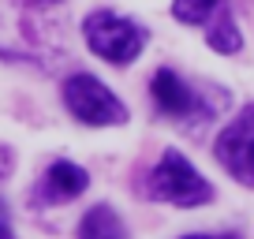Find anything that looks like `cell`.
I'll return each mask as SVG.
<instances>
[{
	"mask_svg": "<svg viewBox=\"0 0 254 239\" xmlns=\"http://www.w3.org/2000/svg\"><path fill=\"white\" fill-rule=\"evenodd\" d=\"M79 239H127V228L112 206H94L79 221Z\"/></svg>",
	"mask_w": 254,
	"mask_h": 239,
	"instance_id": "8",
	"label": "cell"
},
{
	"mask_svg": "<svg viewBox=\"0 0 254 239\" xmlns=\"http://www.w3.org/2000/svg\"><path fill=\"white\" fill-rule=\"evenodd\" d=\"M221 8H224V0H176L172 15L187 26H198V23H209Z\"/></svg>",
	"mask_w": 254,
	"mask_h": 239,
	"instance_id": "9",
	"label": "cell"
},
{
	"mask_svg": "<svg viewBox=\"0 0 254 239\" xmlns=\"http://www.w3.org/2000/svg\"><path fill=\"white\" fill-rule=\"evenodd\" d=\"M206 41H209V49H217V53H239V45H243L228 11H217V19L209 23V38Z\"/></svg>",
	"mask_w": 254,
	"mask_h": 239,
	"instance_id": "10",
	"label": "cell"
},
{
	"mask_svg": "<svg viewBox=\"0 0 254 239\" xmlns=\"http://www.w3.org/2000/svg\"><path fill=\"white\" fill-rule=\"evenodd\" d=\"M60 23L49 19L45 0H0V56L26 64H53L64 49Z\"/></svg>",
	"mask_w": 254,
	"mask_h": 239,
	"instance_id": "1",
	"label": "cell"
},
{
	"mask_svg": "<svg viewBox=\"0 0 254 239\" xmlns=\"http://www.w3.org/2000/svg\"><path fill=\"white\" fill-rule=\"evenodd\" d=\"M86 183H90V176L82 172L79 165H71V161H56V165L45 172V179H41V202H53V206L71 202L75 194L86 191Z\"/></svg>",
	"mask_w": 254,
	"mask_h": 239,
	"instance_id": "7",
	"label": "cell"
},
{
	"mask_svg": "<svg viewBox=\"0 0 254 239\" xmlns=\"http://www.w3.org/2000/svg\"><path fill=\"white\" fill-rule=\"evenodd\" d=\"M64 105L71 109L75 120H82L90 127H109V123H124L127 120V109L120 105V97L101 79H94L86 71L71 75L64 82Z\"/></svg>",
	"mask_w": 254,
	"mask_h": 239,
	"instance_id": "4",
	"label": "cell"
},
{
	"mask_svg": "<svg viewBox=\"0 0 254 239\" xmlns=\"http://www.w3.org/2000/svg\"><path fill=\"white\" fill-rule=\"evenodd\" d=\"M0 239H15V232H11V217H8V206L0 202Z\"/></svg>",
	"mask_w": 254,
	"mask_h": 239,
	"instance_id": "11",
	"label": "cell"
},
{
	"mask_svg": "<svg viewBox=\"0 0 254 239\" xmlns=\"http://www.w3.org/2000/svg\"><path fill=\"white\" fill-rule=\"evenodd\" d=\"M150 90H153L157 109L165 112V116H172V120H183L187 127L206 123V120L221 109V105H206V97H202L198 90H190L187 82H183L176 71H168V67H161V71L153 75V86Z\"/></svg>",
	"mask_w": 254,
	"mask_h": 239,
	"instance_id": "5",
	"label": "cell"
},
{
	"mask_svg": "<svg viewBox=\"0 0 254 239\" xmlns=\"http://www.w3.org/2000/svg\"><path fill=\"white\" fill-rule=\"evenodd\" d=\"M217 161L228 168L232 179L254 187V105H247L217 135Z\"/></svg>",
	"mask_w": 254,
	"mask_h": 239,
	"instance_id": "6",
	"label": "cell"
},
{
	"mask_svg": "<svg viewBox=\"0 0 254 239\" xmlns=\"http://www.w3.org/2000/svg\"><path fill=\"white\" fill-rule=\"evenodd\" d=\"M150 198L172 202V206H202L213 198V187L206 183V176L194 172V165L183 153L165 150L157 168L150 172Z\"/></svg>",
	"mask_w": 254,
	"mask_h": 239,
	"instance_id": "3",
	"label": "cell"
},
{
	"mask_svg": "<svg viewBox=\"0 0 254 239\" xmlns=\"http://www.w3.org/2000/svg\"><path fill=\"white\" fill-rule=\"evenodd\" d=\"M45 4H60V0H45Z\"/></svg>",
	"mask_w": 254,
	"mask_h": 239,
	"instance_id": "14",
	"label": "cell"
},
{
	"mask_svg": "<svg viewBox=\"0 0 254 239\" xmlns=\"http://www.w3.org/2000/svg\"><path fill=\"white\" fill-rule=\"evenodd\" d=\"M8 172H11V150L0 146V176H8Z\"/></svg>",
	"mask_w": 254,
	"mask_h": 239,
	"instance_id": "12",
	"label": "cell"
},
{
	"mask_svg": "<svg viewBox=\"0 0 254 239\" xmlns=\"http://www.w3.org/2000/svg\"><path fill=\"white\" fill-rule=\"evenodd\" d=\"M187 239H236V236H187Z\"/></svg>",
	"mask_w": 254,
	"mask_h": 239,
	"instance_id": "13",
	"label": "cell"
},
{
	"mask_svg": "<svg viewBox=\"0 0 254 239\" xmlns=\"http://www.w3.org/2000/svg\"><path fill=\"white\" fill-rule=\"evenodd\" d=\"M82 38H86V45L94 49L101 60L120 64V67L131 64L146 45L142 26L124 19V15H116V11H90V15L82 19Z\"/></svg>",
	"mask_w": 254,
	"mask_h": 239,
	"instance_id": "2",
	"label": "cell"
}]
</instances>
